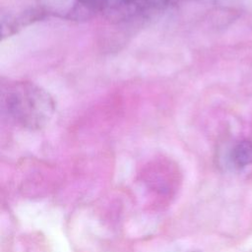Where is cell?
Wrapping results in <instances>:
<instances>
[{"label": "cell", "instance_id": "7a4b0ae2", "mask_svg": "<svg viewBox=\"0 0 252 252\" xmlns=\"http://www.w3.org/2000/svg\"><path fill=\"white\" fill-rule=\"evenodd\" d=\"M169 0H99V12L115 22H135L161 12Z\"/></svg>", "mask_w": 252, "mask_h": 252}, {"label": "cell", "instance_id": "6da1fadb", "mask_svg": "<svg viewBox=\"0 0 252 252\" xmlns=\"http://www.w3.org/2000/svg\"><path fill=\"white\" fill-rule=\"evenodd\" d=\"M54 101L39 86L30 82H11L2 86L1 107L17 125L36 130L53 116Z\"/></svg>", "mask_w": 252, "mask_h": 252}, {"label": "cell", "instance_id": "277c9868", "mask_svg": "<svg viewBox=\"0 0 252 252\" xmlns=\"http://www.w3.org/2000/svg\"><path fill=\"white\" fill-rule=\"evenodd\" d=\"M231 161L238 167L243 168L252 163V143L249 141H241L237 143L231 151Z\"/></svg>", "mask_w": 252, "mask_h": 252}, {"label": "cell", "instance_id": "3957f363", "mask_svg": "<svg viewBox=\"0 0 252 252\" xmlns=\"http://www.w3.org/2000/svg\"><path fill=\"white\" fill-rule=\"evenodd\" d=\"M40 13L55 18L79 21L99 12V0H35Z\"/></svg>", "mask_w": 252, "mask_h": 252}]
</instances>
